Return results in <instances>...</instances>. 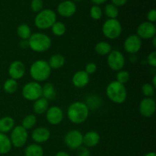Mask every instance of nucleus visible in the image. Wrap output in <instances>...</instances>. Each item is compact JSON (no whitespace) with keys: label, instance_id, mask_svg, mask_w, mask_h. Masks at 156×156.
Wrapping results in <instances>:
<instances>
[{"label":"nucleus","instance_id":"nucleus-1","mask_svg":"<svg viewBox=\"0 0 156 156\" xmlns=\"http://www.w3.org/2000/svg\"><path fill=\"white\" fill-rule=\"evenodd\" d=\"M89 108L82 101H75L67 109V117L69 121L74 124L85 123L89 116Z\"/></svg>","mask_w":156,"mask_h":156},{"label":"nucleus","instance_id":"nucleus-2","mask_svg":"<svg viewBox=\"0 0 156 156\" xmlns=\"http://www.w3.org/2000/svg\"><path fill=\"white\" fill-rule=\"evenodd\" d=\"M51 68L45 59H37L30 65L29 73L34 82H43L47 81L51 75Z\"/></svg>","mask_w":156,"mask_h":156},{"label":"nucleus","instance_id":"nucleus-3","mask_svg":"<svg viewBox=\"0 0 156 156\" xmlns=\"http://www.w3.org/2000/svg\"><path fill=\"white\" fill-rule=\"evenodd\" d=\"M106 95L113 103L120 105L126 101L127 98V90L125 85L117 81H112L106 88Z\"/></svg>","mask_w":156,"mask_h":156},{"label":"nucleus","instance_id":"nucleus-4","mask_svg":"<svg viewBox=\"0 0 156 156\" xmlns=\"http://www.w3.org/2000/svg\"><path fill=\"white\" fill-rule=\"evenodd\" d=\"M27 41L29 48L35 53H44L50 50L52 46L51 38L42 32L32 34Z\"/></svg>","mask_w":156,"mask_h":156},{"label":"nucleus","instance_id":"nucleus-5","mask_svg":"<svg viewBox=\"0 0 156 156\" xmlns=\"http://www.w3.org/2000/svg\"><path fill=\"white\" fill-rule=\"evenodd\" d=\"M56 21V14L50 9H43L37 14L34 18V24L40 30L51 28Z\"/></svg>","mask_w":156,"mask_h":156},{"label":"nucleus","instance_id":"nucleus-6","mask_svg":"<svg viewBox=\"0 0 156 156\" xmlns=\"http://www.w3.org/2000/svg\"><path fill=\"white\" fill-rule=\"evenodd\" d=\"M122 30L121 23L117 19H108L102 25V33L109 40H116L120 37Z\"/></svg>","mask_w":156,"mask_h":156},{"label":"nucleus","instance_id":"nucleus-7","mask_svg":"<svg viewBox=\"0 0 156 156\" xmlns=\"http://www.w3.org/2000/svg\"><path fill=\"white\" fill-rule=\"evenodd\" d=\"M21 94L27 101H34L42 97V85L34 81L27 82L23 86Z\"/></svg>","mask_w":156,"mask_h":156},{"label":"nucleus","instance_id":"nucleus-8","mask_svg":"<svg viewBox=\"0 0 156 156\" xmlns=\"http://www.w3.org/2000/svg\"><path fill=\"white\" fill-rule=\"evenodd\" d=\"M9 139L12 146L15 148H21L27 143L28 140V133L21 125L15 126L11 131Z\"/></svg>","mask_w":156,"mask_h":156},{"label":"nucleus","instance_id":"nucleus-9","mask_svg":"<svg viewBox=\"0 0 156 156\" xmlns=\"http://www.w3.org/2000/svg\"><path fill=\"white\" fill-rule=\"evenodd\" d=\"M107 63L111 70L118 72L122 70L126 64V59L124 55L120 50H114L108 55Z\"/></svg>","mask_w":156,"mask_h":156},{"label":"nucleus","instance_id":"nucleus-10","mask_svg":"<svg viewBox=\"0 0 156 156\" xmlns=\"http://www.w3.org/2000/svg\"><path fill=\"white\" fill-rule=\"evenodd\" d=\"M64 143L69 149L76 150L83 146V134L78 129L68 131L64 136Z\"/></svg>","mask_w":156,"mask_h":156},{"label":"nucleus","instance_id":"nucleus-11","mask_svg":"<svg viewBox=\"0 0 156 156\" xmlns=\"http://www.w3.org/2000/svg\"><path fill=\"white\" fill-rule=\"evenodd\" d=\"M143 46L142 39L136 34H130L125 39L123 43V49L127 53L135 55L140 51Z\"/></svg>","mask_w":156,"mask_h":156},{"label":"nucleus","instance_id":"nucleus-12","mask_svg":"<svg viewBox=\"0 0 156 156\" xmlns=\"http://www.w3.org/2000/svg\"><path fill=\"white\" fill-rule=\"evenodd\" d=\"M136 34L142 40H151L155 37L156 27L155 24L149 21H143L139 24L136 29Z\"/></svg>","mask_w":156,"mask_h":156},{"label":"nucleus","instance_id":"nucleus-13","mask_svg":"<svg viewBox=\"0 0 156 156\" xmlns=\"http://www.w3.org/2000/svg\"><path fill=\"white\" fill-rule=\"evenodd\" d=\"M140 113L143 117L149 118L155 113L156 104L153 98H144L139 105Z\"/></svg>","mask_w":156,"mask_h":156},{"label":"nucleus","instance_id":"nucleus-14","mask_svg":"<svg viewBox=\"0 0 156 156\" xmlns=\"http://www.w3.org/2000/svg\"><path fill=\"white\" fill-rule=\"evenodd\" d=\"M46 114V119L50 124L56 126L62 123L64 114L61 108L58 106L49 107Z\"/></svg>","mask_w":156,"mask_h":156},{"label":"nucleus","instance_id":"nucleus-15","mask_svg":"<svg viewBox=\"0 0 156 156\" xmlns=\"http://www.w3.org/2000/svg\"><path fill=\"white\" fill-rule=\"evenodd\" d=\"M9 76L11 79L18 81L22 79L26 73V66L23 62L20 60H15L9 65Z\"/></svg>","mask_w":156,"mask_h":156},{"label":"nucleus","instance_id":"nucleus-16","mask_svg":"<svg viewBox=\"0 0 156 156\" xmlns=\"http://www.w3.org/2000/svg\"><path fill=\"white\" fill-rule=\"evenodd\" d=\"M77 10L76 4L71 0H65L58 5L57 12L60 16L64 18H70L73 16Z\"/></svg>","mask_w":156,"mask_h":156},{"label":"nucleus","instance_id":"nucleus-17","mask_svg":"<svg viewBox=\"0 0 156 156\" xmlns=\"http://www.w3.org/2000/svg\"><path fill=\"white\" fill-rule=\"evenodd\" d=\"M50 131L45 126L36 127L31 133V139L35 143L41 144L48 141L50 138Z\"/></svg>","mask_w":156,"mask_h":156},{"label":"nucleus","instance_id":"nucleus-18","mask_svg":"<svg viewBox=\"0 0 156 156\" xmlns=\"http://www.w3.org/2000/svg\"><path fill=\"white\" fill-rule=\"evenodd\" d=\"M90 82V76L84 70H79L74 73L72 78V82L76 88H82L86 87Z\"/></svg>","mask_w":156,"mask_h":156},{"label":"nucleus","instance_id":"nucleus-19","mask_svg":"<svg viewBox=\"0 0 156 156\" xmlns=\"http://www.w3.org/2000/svg\"><path fill=\"white\" fill-rule=\"evenodd\" d=\"M100 134L96 131H88L83 135V145L88 149L97 146L100 143Z\"/></svg>","mask_w":156,"mask_h":156},{"label":"nucleus","instance_id":"nucleus-20","mask_svg":"<svg viewBox=\"0 0 156 156\" xmlns=\"http://www.w3.org/2000/svg\"><path fill=\"white\" fill-rule=\"evenodd\" d=\"M47 62L51 69H59L64 66L66 63V59L62 54L55 53L50 56Z\"/></svg>","mask_w":156,"mask_h":156},{"label":"nucleus","instance_id":"nucleus-21","mask_svg":"<svg viewBox=\"0 0 156 156\" xmlns=\"http://www.w3.org/2000/svg\"><path fill=\"white\" fill-rule=\"evenodd\" d=\"M49 108V101L41 97L34 101L33 104V111L36 114H44Z\"/></svg>","mask_w":156,"mask_h":156},{"label":"nucleus","instance_id":"nucleus-22","mask_svg":"<svg viewBox=\"0 0 156 156\" xmlns=\"http://www.w3.org/2000/svg\"><path fill=\"white\" fill-rule=\"evenodd\" d=\"M15 126V120L9 116L0 118V133H7L11 132Z\"/></svg>","mask_w":156,"mask_h":156},{"label":"nucleus","instance_id":"nucleus-23","mask_svg":"<svg viewBox=\"0 0 156 156\" xmlns=\"http://www.w3.org/2000/svg\"><path fill=\"white\" fill-rule=\"evenodd\" d=\"M42 97L47 101L53 100L56 97V89L51 82H47L42 86Z\"/></svg>","mask_w":156,"mask_h":156},{"label":"nucleus","instance_id":"nucleus-24","mask_svg":"<svg viewBox=\"0 0 156 156\" xmlns=\"http://www.w3.org/2000/svg\"><path fill=\"white\" fill-rule=\"evenodd\" d=\"M44 151L42 146L37 143L30 144L24 149L25 156H44Z\"/></svg>","mask_w":156,"mask_h":156},{"label":"nucleus","instance_id":"nucleus-25","mask_svg":"<svg viewBox=\"0 0 156 156\" xmlns=\"http://www.w3.org/2000/svg\"><path fill=\"white\" fill-rule=\"evenodd\" d=\"M12 148L9 137L5 133H0V155H5L11 151Z\"/></svg>","mask_w":156,"mask_h":156},{"label":"nucleus","instance_id":"nucleus-26","mask_svg":"<svg viewBox=\"0 0 156 156\" xmlns=\"http://www.w3.org/2000/svg\"><path fill=\"white\" fill-rule=\"evenodd\" d=\"M112 50L111 44L107 41H100L94 46V51L100 56H108Z\"/></svg>","mask_w":156,"mask_h":156},{"label":"nucleus","instance_id":"nucleus-27","mask_svg":"<svg viewBox=\"0 0 156 156\" xmlns=\"http://www.w3.org/2000/svg\"><path fill=\"white\" fill-rule=\"evenodd\" d=\"M16 31L18 37L22 41H28L32 34L31 29H30V26L27 25V24H20L17 28Z\"/></svg>","mask_w":156,"mask_h":156},{"label":"nucleus","instance_id":"nucleus-28","mask_svg":"<svg viewBox=\"0 0 156 156\" xmlns=\"http://www.w3.org/2000/svg\"><path fill=\"white\" fill-rule=\"evenodd\" d=\"M37 123V117L33 114H27L21 121V126L27 130L31 129L34 127Z\"/></svg>","mask_w":156,"mask_h":156},{"label":"nucleus","instance_id":"nucleus-29","mask_svg":"<svg viewBox=\"0 0 156 156\" xmlns=\"http://www.w3.org/2000/svg\"><path fill=\"white\" fill-rule=\"evenodd\" d=\"M18 88V81L12 79H8L3 84V89L8 94H14L17 91Z\"/></svg>","mask_w":156,"mask_h":156},{"label":"nucleus","instance_id":"nucleus-30","mask_svg":"<svg viewBox=\"0 0 156 156\" xmlns=\"http://www.w3.org/2000/svg\"><path fill=\"white\" fill-rule=\"evenodd\" d=\"M104 12L108 19H117V17L119 16L118 7L113 5L112 3L106 5L105 9H104Z\"/></svg>","mask_w":156,"mask_h":156},{"label":"nucleus","instance_id":"nucleus-31","mask_svg":"<svg viewBox=\"0 0 156 156\" xmlns=\"http://www.w3.org/2000/svg\"><path fill=\"white\" fill-rule=\"evenodd\" d=\"M51 30L53 35L56 37H61L65 34L66 31V27L62 21H56L51 27Z\"/></svg>","mask_w":156,"mask_h":156},{"label":"nucleus","instance_id":"nucleus-32","mask_svg":"<svg viewBox=\"0 0 156 156\" xmlns=\"http://www.w3.org/2000/svg\"><path fill=\"white\" fill-rule=\"evenodd\" d=\"M142 93L146 98H152L155 92V87L149 82L143 84L141 88Z\"/></svg>","mask_w":156,"mask_h":156},{"label":"nucleus","instance_id":"nucleus-33","mask_svg":"<svg viewBox=\"0 0 156 156\" xmlns=\"http://www.w3.org/2000/svg\"><path fill=\"white\" fill-rule=\"evenodd\" d=\"M116 79H117L116 81L123 84V85H125L129 82V79H130V75L128 71L122 69L117 72V75H116Z\"/></svg>","mask_w":156,"mask_h":156},{"label":"nucleus","instance_id":"nucleus-34","mask_svg":"<svg viewBox=\"0 0 156 156\" xmlns=\"http://www.w3.org/2000/svg\"><path fill=\"white\" fill-rule=\"evenodd\" d=\"M90 16L92 19L98 21V20H100L101 18L102 15H103V11H102L101 8L99 5H94L93 6H91V8L90 9Z\"/></svg>","mask_w":156,"mask_h":156},{"label":"nucleus","instance_id":"nucleus-35","mask_svg":"<svg viewBox=\"0 0 156 156\" xmlns=\"http://www.w3.org/2000/svg\"><path fill=\"white\" fill-rule=\"evenodd\" d=\"M44 8V2L42 0H32L30 2V9L34 12L38 13L43 10Z\"/></svg>","mask_w":156,"mask_h":156},{"label":"nucleus","instance_id":"nucleus-36","mask_svg":"<svg viewBox=\"0 0 156 156\" xmlns=\"http://www.w3.org/2000/svg\"><path fill=\"white\" fill-rule=\"evenodd\" d=\"M97 69H98L97 64L94 63V62H91L86 64L84 71H85L88 75L91 76V75L94 74V73H96V71H97Z\"/></svg>","mask_w":156,"mask_h":156},{"label":"nucleus","instance_id":"nucleus-37","mask_svg":"<svg viewBox=\"0 0 156 156\" xmlns=\"http://www.w3.org/2000/svg\"><path fill=\"white\" fill-rule=\"evenodd\" d=\"M148 64L149 66H151L153 68L156 67V52L153 51L152 53H149L147 56V59H146Z\"/></svg>","mask_w":156,"mask_h":156},{"label":"nucleus","instance_id":"nucleus-38","mask_svg":"<svg viewBox=\"0 0 156 156\" xmlns=\"http://www.w3.org/2000/svg\"><path fill=\"white\" fill-rule=\"evenodd\" d=\"M76 150H77V156H91V152L89 149L84 146H80Z\"/></svg>","mask_w":156,"mask_h":156},{"label":"nucleus","instance_id":"nucleus-39","mask_svg":"<svg viewBox=\"0 0 156 156\" xmlns=\"http://www.w3.org/2000/svg\"><path fill=\"white\" fill-rule=\"evenodd\" d=\"M147 21L155 24L156 21V10L155 9H152L149 11L147 13Z\"/></svg>","mask_w":156,"mask_h":156},{"label":"nucleus","instance_id":"nucleus-40","mask_svg":"<svg viewBox=\"0 0 156 156\" xmlns=\"http://www.w3.org/2000/svg\"><path fill=\"white\" fill-rule=\"evenodd\" d=\"M111 2H112V4L117 7H121L126 5L127 0H111Z\"/></svg>","mask_w":156,"mask_h":156},{"label":"nucleus","instance_id":"nucleus-41","mask_svg":"<svg viewBox=\"0 0 156 156\" xmlns=\"http://www.w3.org/2000/svg\"><path fill=\"white\" fill-rule=\"evenodd\" d=\"M19 46H20V47H21V49L28 48V47H29L28 41H22V40H21V42H20V44H19Z\"/></svg>","mask_w":156,"mask_h":156},{"label":"nucleus","instance_id":"nucleus-42","mask_svg":"<svg viewBox=\"0 0 156 156\" xmlns=\"http://www.w3.org/2000/svg\"><path fill=\"white\" fill-rule=\"evenodd\" d=\"M107 1H108V0H91V2H92L94 5H100L104 4V3L106 2Z\"/></svg>","mask_w":156,"mask_h":156},{"label":"nucleus","instance_id":"nucleus-43","mask_svg":"<svg viewBox=\"0 0 156 156\" xmlns=\"http://www.w3.org/2000/svg\"><path fill=\"white\" fill-rule=\"evenodd\" d=\"M55 156H70L69 155L67 152H64V151H59V152H58L56 154V155Z\"/></svg>","mask_w":156,"mask_h":156},{"label":"nucleus","instance_id":"nucleus-44","mask_svg":"<svg viewBox=\"0 0 156 156\" xmlns=\"http://www.w3.org/2000/svg\"><path fill=\"white\" fill-rule=\"evenodd\" d=\"M151 84H152L154 87H156V75H154L153 78H152V82Z\"/></svg>","mask_w":156,"mask_h":156},{"label":"nucleus","instance_id":"nucleus-45","mask_svg":"<svg viewBox=\"0 0 156 156\" xmlns=\"http://www.w3.org/2000/svg\"><path fill=\"white\" fill-rule=\"evenodd\" d=\"M151 40H152V45H153V47L155 48V47H156V37H154L152 38Z\"/></svg>","mask_w":156,"mask_h":156},{"label":"nucleus","instance_id":"nucleus-46","mask_svg":"<svg viewBox=\"0 0 156 156\" xmlns=\"http://www.w3.org/2000/svg\"><path fill=\"white\" fill-rule=\"evenodd\" d=\"M145 156H156L155 152H148Z\"/></svg>","mask_w":156,"mask_h":156},{"label":"nucleus","instance_id":"nucleus-47","mask_svg":"<svg viewBox=\"0 0 156 156\" xmlns=\"http://www.w3.org/2000/svg\"><path fill=\"white\" fill-rule=\"evenodd\" d=\"M74 1L77 2H81V1H82V0H74Z\"/></svg>","mask_w":156,"mask_h":156},{"label":"nucleus","instance_id":"nucleus-48","mask_svg":"<svg viewBox=\"0 0 156 156\" xmlns=\"http://www.w3.org/2000/svg\"><path fill=\"white\" fill-rule=\"evenodd\" d=\"M0 90H1V85H0Z\"/></svg>","mask_w":156,"mask_h":156}]
</instances>
